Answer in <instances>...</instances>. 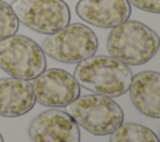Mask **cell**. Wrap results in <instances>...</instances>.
Wrapping results in <instances>:
<instances>
[{
	"instance_id": "cell-8",
	"label": "cell",
	"mask_w": 160,
	"mask_h": 142,
	"mask_svg": "<svg viewBox=\"0 0 160 142\" xmlns=\"http://www.w3.org/2000/svg\"><path fill=\"white\" fill-rule=\"evenodd\" d=\"M32 142H80L76 121L61 109H48L35 117L29 127Z\"/></svg>"
},
{
	"instance_id": "cell-11",
	"label": "cell",
	"mask_w": 160,
	"mask_h": 142,
	"mask_svg": "<svg viewBox=\"0 0 160 142\" xmlns=\"http://www.w3.org/2000/svg\"><path fill=\"white\" fill-rule=\"evenodd\" d=\"M32 84L19 78L0 79V116L19 117L28 113L35 104Z\"/></svg>"
},
{
	"instance_id": "cell-13",
	"label": "cell",
	"mask_w": 160,
	"mask_h": 142,
	"mask_svg": "<svg viewBox=\"0 0 160 142\" xmlns=\"http://www.w3.org/2000/svg\"><path fill=\"white\" fill-rule=\"evenodd\" d=\"M19 29V20L11 8V5L0 0V40H4Z\"/></svg>"
},
{
	"instance_id": "cell-9",
	"label": "cell",
	"mask_w": 160,
	"mask_h": 142,
	"mask_svg": "<svg viewBox=\"0 0 160 142\" xmlns=\"http://www.w3.org/2000/svg\"><path fill=\"white\" fill-rule=\"evenodd\" d=\"M75 11L94 26L112 29L130 18L131 6L129 0H79Z\"/></svg>"
},
{
	"instance_id": "cell-10",
	"label": "cell",
	"mask_w": 160,
	"mask_h": 142,
	"mask_svg": "<svg viewBox=\"0 0 160 142\" xmlns=\"http://www.w3.org/2000/svg\"><path fill=\"white\" fill-rule=\"evenodd\" d=\"M129 90L139 112L150 118H160V72L145 70L132 75Z\"/></svg>"
},
{
	"instance_id": "cell-5",
	"label": "cell",
	"mask_w": 160,
	"mask_h": 142,
	"mask_svg": "<svg viewBox=\"0 0 160 142\" xmlns=\"http://www.w3.org/2000/svg\"><path fill=\"white\" fill-rule=\"evenodd\" d=\"M0 68L14 78L31 80L45 70V53L32 39L11 35L0 40Z\"/></svg>"
},
{
	"instance_id": "cell-7",
	"label": "cell",
	"mask_w": 160,
	"mask_h": 142,
	"mask_svg": "<svg viewBox=\"0 0 160 142\" xmlns=\"http://www.w3.org/2000/svg\"><path fill=\"white\" fill-rule=\"evenodd\" d=\"M35 99L45 107H66L80 96V85L69 72L59 68L45 69L32 83Z\"/></svg>"
},
{
	"instance_id": "cell-15",
	"label": "cell",
	"mask_w": 160,
	"mask_h": 142,
	"mask_svg": "<svg viewBox=\"0 0 160 142\" xmlns=\"http://www.w3.org/2000/svg\"><path fill=\"white\" fill-rule=\"evenodd\" d=\"M0 142H4V139H2V136L0 134Z\"/></svg>"
},
{
	"instance_id": "cell-4",
	"label": "cell",
	"mask_w": 160,
	"mask_h": 142,
	"mask_svg": "<svg viewBox=\"0 0 160 142\" xmlns=\"http://www.w3.org/2000/svg\"><path fill=\"white\" fill-rule=\"evenodd\" d=\"M99 41L96 34L86 25L74 23L64 29L49 34L41 43L42 52L61 63H79L94 55Z\"/></svg>"
},
{
	"instance_id": "cell-6",
	"label": "cell",
	"mask_w": 160,
	"mask_h": 142,
	"mask_svg": "<svg viewBox=\"0 0 160 142\" xmlns=\"http://www.w3.org/2000/svg\"><path fill=\"white\" fill-rule=\"evenodd\" d=\"M11 8L28 28L41 33L54 34L70 23V9L62 0H15Z\"/></svg>"
},
{
	"instance_id": "cell-2",
	"label": "cell",
	"mask_w": 160,
	"mask_h": 142,
	"mask_svg": "<svg viewBox=\"0 0 160 142\" xmlns=\"http://www.w3.org/2000/svg\"><path fill=\"white\" fill-rule=\"evenodd\" d=\"M106 48L112 58L126 65H141L159 52L160 36L148 25L128 19L110 30Z\"/></svg>"
},
{
	"instance_id": "cell-12",
	"label": "cell",
	"mask_w": 160,
	"mask_h": 142,
	"mask_svg": "<svg viewBox=\"0 0 160 142\" xmlns=\"http://www.w3.org/2000/svg\"><path fill=\"white\" fill-rule=\"evenodd\" d=\"M109 142H160L150 128L139 123L120 124L110 136Z\"/></svg>"
},
{
	"instance_id": "cell-14",
	"label": "cell",
	"mask_w": 160,
	"mask_h": 142,
	"mask_svg": "<svg viewBox=\"0 0 160 142\" xmlns=\"http://www.w3.org/2000/svg\"><path fill=\"white\" fill-rule=\"evenodd\" d=\"M129 3L140 10L160 14V0H129Z\"/></svg>"
},
{
	"instance_id": "cell-3",
	"label": "cell",
	"mask_w": 160,
	"mask_h": 142,
	"mask_svg": "<svg viewBox=\"0 0 160 142\" xmlns=\"http://www.w3.org/2000/svg\"><path fill=\"white\" fill-rule=\"evenodd\" d=\"M68 111L79 126L96 136L110 134L124 122L121 107L110 97L98 93L79 96Z\"/></svg>"
},
{
	"instance_id": "cell-16",
	"label": "cell",
	"mask_w": 160,
	"mask_h": 142,
	"mask_svg": "<svg viewBox=\"0 0 160 142\" xmlns=\"http://www.w3.org/2000/svg\"><path fill=\"white\" fill-rule=\"evenodd\" d=\"M159 141H160V139H159Z\"/></svg>"
},
{
	"instance_id": "cell-1",
	"label": "cell",
	"mask_w": 160,
	"mask_h": 142,
	"mask_svg": "<svg viewBox=\"0 0 160 142\" xmlns=\"http://www.w3.org/2000/svg\"><path fill=\"white\" fill-rule=\"evenodd\" d=\"M74 78L80 87L98 94L119 97L125 94L132 79V73L125 63L106 55H91L78 63Z\"/></svg>"
}]
</instances>
